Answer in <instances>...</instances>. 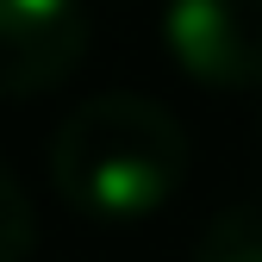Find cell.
I'll return each mask as SVG.
<instances>
[{
  "mask_svg": "<svg viewBox=\"0 0 262 262\" xmlns=\"http://www.w3.org/2000/svg\"><path fill=\"white\" fill-rule=\"evenodd\" d=\"M50 181L81 219H150L187 181V131L144 94H100L56 125Z\"/></svg>",
  "mask_w": 262,
  "mask_h": 262,
  "instance_id": "1",
  "label": "cell"
},
{
  "mask_svg": "<svg viewBox=\"0 0 262 262\" xmlns=\"http://www.w3.org/2000/svg\"><path fill=\"white\" fill-rule=\"evenodd\" d=\"M162 44L200 88H262V0H169Z\"/></svg>",
  "mask_w": 262,
  "mask_h": 262,
  "instance_id": "2",
  "label": "cell"
},
{
  "mask_svg": "<svg viewBox=\"0 0 262 262\" xmlns=\"http://www.w3.org/2000/svg\"><path fill=\"white\" fill-rule=\"evenodd\" d=\"M88 13L81 0H0V100L44 94L81 62Z\"/></svg>",
  "mask_w": 262,
  "mask_h": 262,
  "instance_id": "3",
  "label": "cell"
},
{
  "mask_svg": "<svg viewBox=\"0 0 262 262\" xmlns=\"http://www.w3.org/2000/svg\"><path fill=\"white\" fill-rule=\"evenodd\" d=\"M193 262H262V200L225 206L206 231H200Z\"/></svg>",
  "mask_w": 262,
  "mask_h": 262,
  "instance_id": "4",
  "label": "cell"
},
{
  "mask_svg": "<svg viewBox=\"0 0 262 262\" xmlns=\"http://www.w3.org/2000/svg\"><path fill=\"white\" fill-rule=\"evenodd\" d=\"M31 244H38V219H31V200L19 193V181L0 169V262H25Z\"/></svg>",
  "mask_w": 262,
  "mask_h": 262,
  "instance_id": "5",
  "label": "cell"
}]
</instances>
